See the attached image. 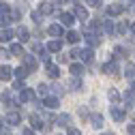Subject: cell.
<instances>
[{"label": "cell", "mask_w": 135, "mask_h": 135, "mask_svg": "<svg viewBox=\"0 0 135 135\" xmlns=\"http://www.w3.org/2000/svg\"><path fill=\"white\" fill-rule=\"evenodd\" d=\"M109 114H112V118H114L116 122H122V120H124V112H122V109H118V107H112Z\"/></svg>", "instance_id": "6da1fadb"}, {"label": "cell", "mask_w": 135, "mask_h": 135, "mask_svg": "<svg viewBox=\"0 0 135 135\" xmlns=\"http://www.w3.org/2000/svg\"><path fill=\"white\" fill-rule=\"evenodd\" d=\"M11 75H13V71H11V66H0V79H2V81L11 79Z\"/></svg>", "instance_id": "7a4b0ae2"}, {"label": "cell", "mask_w": 135, "mask_h": 135, "mask_svg": "<svg viewBox=\"0 0 135 135\" xmlns=\"http://www.w3.org/2000/svg\"><path fill=\"white\" fill-rule=\"evenodd\" d=\"M7 120H9V124H20V114L17 112H9V116H7Z\"/></svg>", "instance_id": "3957f363"}, {"label": "cell", "mask_w": 135, "mask_h": 135, "mask_svg": "<svg viewBox=\"0 0 135 135\" xmlns=\"http://www.w3.org/2000/svg\"><path fill=\"white\" fill-rule=\"evenodd\" d=\"M71 75L81 77V75H84V66H81V64H71Z\"/></svg>", "instance_id": "277c9868"}, {"label": "cell", "mask_w": 135, "mask_h": 135, "mask_svg": "<svg viewBox=\"0 0 135 135\" xmlns=\"http://www.w3.org/2000/svg\"><path fill=\"white\" fill-rule=\"evenodd\" d=\"M60 20H62V24H64V26H73V24H75L71 13H62V15H60Z\"/></svg>", "instance_id": "5b68a950"}, {"label": "cell", "mask_w": 135, "mask_h": 135, "mask_svg": "<svg viewBox=\"0 0 135 135\" xmlns=\"http://www.w3.org/2000/svg\"><path fill=\"white\" fill-rule=\"evenodd\" d=\"M45 107L56 109V107H58V99H54V97H45Z\"/></svg>", "instance_id": "8992f818"}, {"label": "cell", "mask_w": 135, "mask_h": 135, "mask_svg": "<svg viewBox=\"0 0 135 135\" xmlns=\"http://www.w3.org/2000/svg\"><path fill=\"white\" fill-rule=\"evenodd\" d=\"M103 71H105V73H109V75H116V73H118V66H116V64H112V62H107V64L103 66Z\"/></svg>", "instance_id": "52a82bcc"}, {"label": "cell", "mask_w": 135, "mask_h": 135, "mask_svg": "<svg viewBox=\"0 0 135 135\" xmlns=\"http://www.w3.org/2000/svg\"><path fill=\"white\" fill-rule=\"evenodd\" d=\"M47 75H49V77H58V75H60L58 66H54V64H47Z\"/></svg>", "instance_id": "ba28073f"}, {"label": "cell", "mask_w": 135, "mask_h": 135, "mask_svg": "<svg viewBox=\"0 0 135 135\" xmlns=\"http://www.w3.org/2000/svg\"><path fill=\"white\" fill-rule=\"evenodd\" d=\"M75 15H77L79 20H86V17H88V11L84 9V7H75Z\"/></svg>", "instance_id": "9c48e42d"}, {"label": "cell", "mask_w": 135, "mask_h": 135, "mask_svg": "<svg viewBox=\"0 0 135 135\" xmlns=\"http://www.w3.org/2000/svg\"><path fill=\"white\" fill-rule=\"evenodd\" d=\"M30 122H32V129H43V122L39 120V116H30Z\"/></svg>", "instance_id": "30bf717a"}, {"label": "cell", "mask_w": 135, "mask_h": 135, "mask_svg": "<svg viewBox=\"0 0 135 135\" xmlns=\"http://www.w3.org/2000/svg\"><path fill=\"white\" fill-rule=\"evenodd\" d=\"M49 35H54V37L62 35V26H58V24H54V26H49Z\"/></svg>", "instance_id": "8fae6325"}, {"label": "cell", "mask_w": 135, "mask_h": 135, "mask_svg": "<svg viewBox=\"0 0 135 135\" xmlns=\"http://www.w3.org/2000/svg\"><path fill=\"white\" fill-rule=\"evenodd\" d=\"M60 47H62V43H60V41H49V45H47L49 52H58Z\"/></svg>", "instance_id": "7c38bea8"}, {"label": "cell", "mask_w": 135, "mask_h": 135, "mask_svg": "<svg viewBox=\"0 0 135 135\" xmlns=\"http://www.w3.org/2000/svg\"><path fill=\"white\" fill-rule=\"evenodd\" d=\"M17 37H20V41H24V43H26V41H28V30H26V28H24V26H22V28H20V30H17Z\"/></svg>", "instance_id": "4fadbf2b"}, {"label": "cell", "mask_w": 135, "mask_h": 135, "mask_svg": "<svg viewBox=\"0 0 135 135\" xmlns=\"http://www.w3.org/2000/svg\"><path fill=\"white\" fill-rule=\"evenodd\" d=\"M11 54H15V56H24V49H22V45H11Z\"/></svg>", "instance_id": "5bb4252c"}, {"label": "cell", "mask_w": 135, "mask_h": 135, "mask_svg": "<svg viewBox=\"0 0 135 135\" xmlns=\"http://www.w3.org/2000/svg\"><path fill=\"white\" fill-rule=\"evenodd\" d=\"M124 11V7H120V4H112L109 7V15H118V13H122Z\"/></svg>", "instance_id": "9a60e30c"}, {"label": "cell", "mask_w": 135, "mask_h": 135, "mask_svg": "<svg viewBox=\"0 0 135 135\" xmlns=\"http://www.w3.org/2000/svg\"><path fill=\"white\" fill-rule=\"evenodd\" d=\"M26 66H28L30 71H35V69H37V60L32 58V56H28V58H26Z\"/></svg>", "instance_id": "2e32d148"}, {"label": "cell", "mask_w": 135, "mask_h": 135, "mask_svg": "<svg viewBox=\"0 0 135 135\" xmlns=\"http://www.w3.org/2000/svg\"><path fill=\"white\" fill-rule=\"evenodd\" d=\"M69 122H71V118L66 116V114H62V116H58V124H60V127H66V124H69Z\"/></svg>", "instance_id": "e0dca14e"}, {"label": "cell", "mask_w": 135, "mask_h": 135, "mask_svg": "<svg viewBox=\"0 0 135 135\" xmlns=\"http://www.w3.org/2000/svg\"><path fill=\"white\" fill-rule=\"evenodd\" d=\"M11 37H13V32H9V30L0 32V43H4V41H11Z\"/></svg>", "instance_id": "ac0fdd59"}, {"label": "cell", "mask_w": 135, "mask_h": 135, "mask_svg": "<svg viewBox=\"0 0 135 135\" xmlns=\"http://www.w3.org/2000/svg\"><path fill=\"white\" fill-rule=\"evenodd\" d=\"M32 97H35V94H32V90H28V88H26V90L22 92V97H20V99H22V101H32Z\"/></svg>", "instance_id": "d6986e66"}, {"label": "cell", "mask_w": 135, "mask_h": 135, "mask_svg": "<svg viewBox=\"0 0 135 135\" xmlns=\"http://www.w3.org/2000/svg\"><path fill=\"white\" fill-rule=\"evenodd\" d=\"M66 41H69V43H77L79 35H77V32H69V35H66Z\"/></svg>", "instance_id": "ffe728a7"}, {"label": "cell", "mask_w": 135, "mask_h": 135, "mask_svg": "<svg viewBox=\"0 0 135 135\" xmlns=\"http://www.w3.org/2000/svg\"><path fill=\"white\" fill-rule=\"evenodd\" d=\"M92 127H103V118H101L99 114L92 116Z\"/></svg>", "instance_id": "44dd1931"}, {"label": "cell", "mask_w": 135, "mask_h": 135, "mask_svg": "<svg viewBox=\"0 0 135 135\" xmlns=\"http://www.w3.org/2000/svg\"><path fill=\"white\" fill-rule=\"evenodd\" d=\"M15 75H17V77L22 79V77H26V75H28V69H26V66H20V69L15 71Z\"/></svg>", "instance_id": "7402d4cb"}, {"label": "cell", "mask_w": 135, "mask_h": 135, "mask_svg": "<svg viewBox=\"0 0 135 135\" xmlns=\"http://www.w3.org/2000/svg\"><path fill=\"white\" fill-rule=\"evenodd\" d=\"M124 73H127V77H129V79H133V77H135V66H133V64H129Z\"/></svg>", "instance_id": "603a6c76"}, {"label": "cell", "mask_w": 135, "mask_h": 135, "mask_svg": "<svg viewBox=\"0 0 135 135\" xmlns=\"http://www.w3.org/2000/svg\"><path fill=\"white\" fill-rule=\"evenodd\" d=\"M86 39H88V45H99V43H101V39H99V37H92V35H88Z\"/></svg>", "instance_id": "cb8c5ba5"}, {"label": "cell", "mask_w": 135, "mask_h": 135, "mask_svg": "<svg viewBox=\"0 0 135 135\" xmlns=\"http://www.w3.org/2000/svg\"><path fill=\"white\" fill-rule=\"evenodd\" d=\"M41 13H52V4L43 2V4H41Z\"/></svg>", "instance_id": "d4e9b609"}, {"label": "cell", "mask_w": 135, "mask_h": 135, "mask_svg": "<svg viewBox=\"0 0 135 135\" xmlns=\"http://www.w3.org/2000/svg\"><path fill=\"white\" fill-rule=\"evenodd\" d=\"M2 101H4V103H11V92H9V90L2 92Z\"/></svg>", "instance_id": "484cf974"}, {"label": "cell", "mask_w": 135, "mask_h": 135, "mask_svg": "<svg viewBox=\"0 0 135 135\" xmlns=\"http://www.w3.org/2000/svg\"><path fill=\"white\" fill-rule=\"evenodd\" d=\"M124 101H127V105L131 107V105H133V94H131V92H127V94H124Z\"/></svg>", "instance_id": "4316f807"}, {"label": "cell", "mask_w": 135, "mask_h": 135, "mask_svg": "<svg viewBox=\"0 0 135 135\" xmlns=\"http://www.w3.org/2000/svg\"><path fill=\"white\" fill-rule=\"evenodd\" d=\"M47 90H49L47 86H39V94H41V97H47Z\"/></svg>", "instance_id": "83f0119b"}, {"label": "cell", "mask_w": 135, "mask_h": 135, "mask_svg": "<svg viewBox=\"0 0 135 135\" xmlns=\"http://www.w3.org/2000/svg\"><path fill=\"white\" fill-rule=\"evenodd\" d=\"M109 99H112V101H118V99H120V94H118L116 90H112V92H109Z\"/></svg>", "instance_id": "f1b7e54d"}, {"label": "cell", "mask_w": 135, "mask_h": 135, "mask_svg": "<svg viewBox=\"0 0 135 135\" xmlns=\"http://www.w3.org/2000/svg\"><path fill=\"white\" fill-rule=\"evenodd\" d=\"M79 86H81V81H77V79H73V81H71V88H73V90H77Z\"/></svg>", "instance_id": "f546056e"}, {"label": "cell", "mask_w": 135, "mask_h": 135, "mask_svg": "<svg viewBox=\"0 0 135 135\" xmlns=\"http://www.w3.org/2000/svg\"><path fill=\"white\" fill-rule=\"evenodd\" d=\"M127 131H129V135H135V124H129Z\"/></svg>", "instance_id": "4dcf8cb0"}, {"label": "cell", "mask_w": 135, "mask_h": 135, "mask_svg": "<svg viewBox=\"0 0 135 135\" xmlns=\"http://www.w3.org/2000/svg\"><path fill=\"white\" fill-rule=\"evenodd\" d=\"M7 11H9V7L4 2H0V13H7Z\"/></svg>", "instance_id": "1f68e13d"}, {"label": "cell", "mask_w": 135, "mask_h": 135, "mask_svg": "<svg viewBox=\"0 0 135 135\" xmlns=\"http://www.w3.org/2000/svg\"><path fill=\"white\" fill-rule=\"evenodd\" d=\"M0 58H9V52H7V49H0Z\"/></svg>", "instance_id": "d6a6232c"}, {"label": "cell", "mask_w": 135, "mask_h": 135, "mask_svg": "<svg viewBox=\"0 0 135 135\" xmlns=\"http://www.w3.org/2000/svg\"><path fill=\"white\" fill-rule=\"evenodd\" d=\"M69 135H81V133H79L77 129H69Z\"/></svg>", "instance_id": "836d02e7"}, {"label": "cell", "mask_w": 135, "mask_h": 135, "mask_svg": "<svg viewBox=\"0 0 135 135\" xmlns=\"http://www.w3.org/2000/svg\"><path fill=\"white\" fill-rule=\"evenodd\" d=\"M88 2H90L92 7H99V4H101V0H88Z\"/></svg>", "instance_id": "e575fe53"}, {"label": "cell", "mask_w": 135, "mask_h": 135, "mask_svg": "<svg viewBox=\"0 0 135 135\" xmlns=\"http://www.w3.org/2000/svg\"><path fill=\"white\" fill-rule=\"evenodd\" d=\"M24 135H35V133H32V131H28V129H26V131H24Z\"/></svg>", "instance_id": "d590c367"}, {"label": "cell", "mask_w": 135, "mask_h": 135, "mask_svg": "<svg viewBox=\"0 0 135 135\" xmlns=\"http://www.w3.org/2000/svg\"><path fill=\"white\" fill-rule=\"evenodd\" d=\"M131 30H133V35H135V24H133V26H131Z\"/></svg>", "instance_id": "8d00e7d4"}, {"label": "cell", "mask_w": 135, "mask_h": 135, "mask_svg": "<svg viewBox=\"0 0 135 135\" xmlns=\"http://www.w3.org/2000/svg\"><path fill=\"white\" fill-rule=\"evenodd\" d=\"M54 2H58V4H60V2H64V0H54Z\"/></svg>", "instance_id": "74e56055"}, {"label": "cell", "mask_w": 135, "mask_h": 135, "mask_svg": "<svg viewBox=\"0 0 135 135\" xmlns=\"http://www.w3.org/2000/svg\"><path fill=\"white\" fill-rule=\"evenodd\" d=\"M103 135H114V133H103Z\"/></svg>", "instance_id": "f35d334b"}, {"label": "cell", "mask_w": 135, "mask_h": 135, "mask_svg": "<svg viewBox=\"0 0 135 135\" xmlns=\"http://www.w3.org/2000/svg\"><path fill=\"white\" fill-rule=\"evenodd\" d=\"M133 90H135V81H133Z\"/></svg>", "instance_id": "ab89813d"}, {"label": "cell", "mask_w": 135, "mask_h": 135, "mask_svg": "<svg viewBox=\"0 0 135 135\" xmlns=\"http://www.w3.org/2000/svg\"><path fill=\"white\" fill-rule=\"evenodd\" d=\"M0 127H2V120H0Z\"/></svg>", "instance_id": "60d3db41"}, {"label": "cell", "mask_w": 135, "mask_h": 135, "mask_svg": "<svg viewBox=\"0 0 135 135\" xmlns=\"http://www.w3.org/2000/svg\"><path fill=\"white\" fill-rule=\"evenodd\" d=\"M133 2H135V0H133Z\"/></svg>", "instance_id": "b9f144b4"}]
</instances>
